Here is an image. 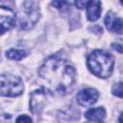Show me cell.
<instances>
[{"instance_id":"8992f818","label":"cell","mask_w":123,"mask_h":123,"mask_svg":"<svg viewBox=\"0 0 123 123\" xmlns=\"http://www.w3.org/2000/svg\"><path fill=\"white\" fill-rule=\"evenodd\" d=\"M98 91L94 88H86L78 92L77 94V101L81 106L89 107L93 105L98 99Z\"/></svg>"},{"instance_id":"5b68a950","label":"cell","mask_w":123,"mask_h":123,"mask_svg":"<svg viewBox=\"0 0 123 123\" xmlns=\"http://www.w3.org/2000/svg\"><path fill=\"white\" fill-rule=\"evenodd\" d=\"M15 13L14 12L5 6H1L0 8V23H1V34L3 35L6 31L10 30L15 23Z\"/></svg>"},{"instance_id":"ba28073f","label":"cell","mask_w":123,"mask_h":123,"mask_svg":"<svg viewBox=\"0 0 123 123\" xmlns=\"http://www.w3.org/2000/svg\"><path fill=\"white\" fill-rule=\"evenodd\" d=\"M44 99H45V93L43 90H37L34 91L32 96H31V110L34 113H38L41 111L43 104H44Z\"/></svg>"},{"instance_id":"7a4b0ae2","label":"cell","mask_w":123,"mask_h":123,"mask_svg":"<svg viewBox=\"0 0 123 123\" xmlns=\"http://www.w3.org/2000/svg\"><path fill=\"white\" fill-rule=\"evenodd\" d=\"M113 65V58L104 50H95L87 58L89 70L100 78H108L112 72Z\"/></svg>"},{"instance_id":"ac0fdd59","label":"cell","mask_w":123,"mask_h":123,"mask_svg":"<svg viewBox=\"0 0 123 123\" xmlns=\"http://www.w3.org/2000/svg\"><path fill=\"white\" fill-rule=\"evenodd\" d=\"M120 3H121V4L123 5V0H120Z\"/></svg>"},{"instance_id":"52a82bcc","label":"cell","mask_w":123,"mask_h":123,"mask_svg":"<svg viewBox=\"0 0 123 123\" xmlns=\"http://www.w3.org/2000/svg\"><path fill=\"white\" fill-rule=\"evenodd\" d=\"M105 25L111 32L123 34V19L117 17L112 12L107 13L105 17Z\"/></svg>"},{"instance_id":"4fadbf2b","label":"cell","mask_w":123,"mask_h":123,"mask_svg":"<svg viewBox=\"0 0 123 123\" xmlns=\"http://www.w3.org/2000/svg\"><path fill=\"white\" fill-rule=\"evenodd\" d=\"M111 92L113 95L123 98V82H119V83L113 85L112 88H111Z\"/></svg>"},{"instance_id":"9c48e42d","label":"cell","mask_w":123,"mask_h":123,"mask_svg":"<svg viewBox=\"0 0 123 123\" xmlns=\"http://www.w3.org/2000/svg\"><path fill=\"white\" fill-rule=\"evenodd\" d=\"M101 14V2L100 0H91L87 6L86 16L89 21H95Z\"/></svg>"},{"instance_id":"3957f363","label":"cell","mask_w":123,"mask_h":123,"mask_svg":"<svg viewBox=\"0 0 123 123\" xmlns=\"http://www.w3.org/2000/svg\"><path fill=\"white\" fill-rule=\"evenodd\" d=\"M18 24L20 29L29 30L39 19V9L32 0H26L19 12Z\"/></svg>"},{"instance_id":"6da1fadb","label":"cell","mask_w":123,"mask_h":123,"mask_svg":"<svg viewBox=\"0 0 123 123\" xmlns=\"http://www.w3.org/2000/svg\"><path fill=\"white\" fill-rule=\"evenodd\" d=\"M38 75L50 93L65 95L73 86L75 69L66 60L54 56L40 66Z\"/></svg>"},{"instance_id":"8fae6325","label":"cell","mask_w":123,"mask_h":123,"mask_svg":"<svg viewBox=\"0 0 123 123\" xmlns=\"http://www.w3.org/2000/svg\"><path fill=\"white\" fill-rule=\"evenodd\" d=\"M6 55L9 59L19 61L27 56V52L24 50H19V49H10L9 51H7Z\"/></svg>"},{"instance_id":"7c38bea8","label":"cell","mask_w":123,"mask_h":123,"mask_svg":"<svg viewBox=\"0 0 123 123\" xmlns=\"http://www.w3.org/2000/svg\"><path fill=\"white\" fill-rule=\"evenodd\" d=\"M52 5L58 9L59 11L64 12L66 11L69 10V7H70V4L67 0H53L52 1Z\"/></svg>"},{"instance_id":"2e32d148","label":"cell","mask_w":123,"mask_h":123,"mask_svg":"<svg viewBox=\"0 0 123 123\" xmlns=\"http://www.w3.org/2000/svg\"><path fill=\"white\" fill-rule=\"evenodd\" d=\"M21 121H23V122H32V118L28 117L27 115H21L16 119V122H21Z\"/></svg>"},{"instance_id":"e0dca14e","label":"cell","mask_w":123,"mask_h":123,"mask_svg":"<svg viewBox=\"0 0 123 123\" xmlns=\"http://www.w3.org/2000/svg\"><path fill=\"white\" fill-rule=\"evenodd\" d=\"M118 120H119V122H123V113L120 115V117H119V119H118Z\"/></svg>"},{"instance_id":"277c9868","label":"cell","mask_w":123,"mask_h":123,"mask_svg":"<svg viewBox=\"0 0 123 123\" xmlns=\"http://www.w3.org/2000/svg\"><path fill=\"white\" fill-rule=\"evenodd\" d=\"M1 81V95L7 97H15L23 92V82L19 77L11 74H2Z\"/></svg>"},{"instance_id":"30bf717a","label":"cell","mask_w":123,"mask_h":123,"mask_svg":"<svg viewBox=\"0 0 123 123\" xmlns=\"http://www.w3.org/2000/svg\"><path fill=\"white\" fill-rule=\"evenodd\" d=\"M86 117L89 121H94V122H100L104 119L106 115V111L103 107H98L95 109H90L86 112Z\"/></svg>"},{"instance_id":"5bb4252c","label":"cell","mask_w":123,"mask_h":123,"mask_svg":"<svg viewBox=\"0 0 123 123\" xmlns=\"http://www.w3.org/2000/svg\"><path fill=\"white\" fill-rule=\"evenodd\" d=\"M90 1L91 0H75V5H76L77 8L82 10V9L86 8Z\"/></svg>"},{"instance_id":"9a60e30c","label":"cell","mask_w":123,"mask_h":123,"mask_svg":"<svg viewBox=\"0 0 123 123\" xmlns=\"http://www.w3.org/2000/svg\"><path fill=\"white\" fill-rule=\"evenodd\" d=\"M111 47L116 50L119 53H123V41H119V42H113L111 43Z\"/></svg>"}]
</instances>
